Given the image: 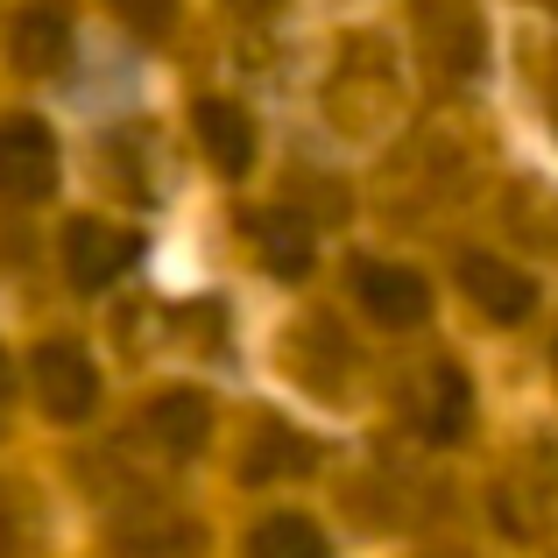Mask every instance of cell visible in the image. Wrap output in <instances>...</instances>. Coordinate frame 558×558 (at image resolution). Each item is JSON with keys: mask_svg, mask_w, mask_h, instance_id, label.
Segmentation results:
<instances>
[{"mask_svg": "<svg viewBox=\"0 0 558 558\" xmlns=\"http://www.w3.org/2000/svg\"><path fill=\"white\" fill-rule=\"evenodd\" d=\"M135 255H142V241L121 233V227H107V219H71L64 227V276L78 290L121 283V269H135Z\"/></svg>", "mask_w": 558, "mask_h": 558, "instance_id": "277c9868", "label": "cell"}, {"mask_svg": "<svg viewBox=\"0 0 558 558\" xmlns=\"http://www.w3.org/2000/svg\"><path fill=\"white\" fill-rule=\"evenodd\" d=\"M8 50H14V64L28 71V78H43V71H57L71 57V14H64V0H28L22 14H14V28H8Z\"/></svg>", "mask_w": 558, "mask_h": 558, "instance_id": "9c48e42d", "label": "cell"}, {"mask_svg": "<svg viewBox=\"0 0 558 558\" xmlns=\"http://www.w3.org/2000/svg\"><path fill=\"white\" fill-rule=\"evenodd\" d=\"M227 8H241V14H262V8H276V0H227Z\"/></svg>", "mask_w": 558, "mask_h": 558, "instance_id": "9a60e30c", "label": "cell"}, {"mask_svg": "<svg viewBox=\"0 0 558 558\" xmlns=\"http://www.w3.org/2000/svg\"><path fill=\"white\" fill-rule=\"evenodd\" d=\"M28 381H36L43 417H57V424L93 417V403H99V368L78 340H43L36 361H28Z\"/></svg>", "mask_w": 558, "mask_h": 558, "instance_id": "7a4b0ae2", "label": "cell"}, {"mask_svg": "<svg viewBox=\"0 0 558 558\" xmlns=\"http://www.w3.org/2000/svg\"><path fill=\"white\" fill-rule=\"evenodd\" d=\"M354 298L375 326H424L432 318V283L403 262H361L354 269Z\"/></svg>", "mask_w": 558, "mask_h": 558, "instance_id": "5b68a950", "label": "cell"}, {"mask_svg": "<svg viewBox=\"0 0 558 558\" xmlns=\"http://www.w3.org/2000/svg\"><path fill=\"white\" fill-rule=\"evenodd\" d=\"M57 191V135L36 113H0V198L43 205Z\"/></svg>", "mask_w": 558, "mask_h": 558, "instance_id": "6da1fadb", "label": "cell"}, {"mask_svg": "<svg viewBox=\"0 0 558 558\" xmlns=\"http://www.w3.org/2000/svg\"><path fill=\"white\" fill-rule=\"evenodd\" d=\"M537 8H551V14H558V0H537Z\"/></svg>", "mask_w": 558, "mask_h": 558, "instance_id": "e0dca14e", "label": "cell"}, {"mask_svg": "<svg viewBox=\"0 0 558 558\" xmlns=\"http://www.w3.org/2000/svg\"><path fill=\"white\" fill-rule=\"evenodd\" d=\"M113 14H121L142 43H163L170 22H178V0H113Z\"/></svg>", "mask_w": 558, "mask_h": 558, "instance_id": "5bb4252c", "label": "cell"}, {"mask_svg": "<svg viewBox=\"0 0 558 558\" xmlns=\"http://www.w3.org/2000/svg\"><path fill=\"white\" fill-rule=\"evenodd\" d=\"M0 396H8V354H0Z\"/></svg>", "mask_w": 558, "mask_h": 558, "instance_id": "2e32d148", "label": "cell"}, {"mask_svg": "<svg viewBox=\"0 0 558 558\" xmlns=\"http://www.w3.org/2000/svg\"><path fill=\"white\" fill-rule=\"evenodd\" d=\"M551 368H558V354H551Z\"/></svg>", "mask_w": 558, "mask_h": 558, "instance_id": "ac0fdd59", "label": "cell"}, {"mask_svg": "<svg viewBox=\"0 0 558 558\" xmlns=\"http://www.w3.org/2000/svg\"><path fill=\"white\" fill-rule=\"evenodd\" d=\"M460 290L495 326H523V318L537 312V276L517 269V262H502V255H488V247H466L460 255Z\"/></svg>", "mask_w": 558, "mask_h": 558, "instance_id": "3957f363", "label": "cell"}, {"mask_svg": "<svg viewBox=\"0 0 558 558\" xmlns=\"http://www.w3.org/2000/svg\"><path fill=\"white\" fill-rule=\"evenodd\" d=\"M466 424H474V381L466 368H452V361H438L432 375H424V403H417V432L432 438V446H460Z\"/></svg>", "mask_w": 558, "mask_h": 558, "instance_id": "8fae6325", "label": "cell"}, {"mask_svg": "<svg viewBox=\"0 0 558 558\" xmlns=\"http://www.w3.org/2000/svg\"><path fill=\"white\" fill-rule=\"evenodd\" d=\"M318 466V446L304 432H283V424H262L255 432V452H247L241 474L247 481H276V474H312Z\"/></svg>", "mask_w": 558, "mask_h": 558, "instance_id": "4fadbf2b", "label": "cell"}, {"mask_svg": "<svg viewBox=\"0 0 558 558\" xmlns=\"http://www.w3.org/2000/svg\"><path fill=\"white\" fill-rule=\"evenodd\" d=\"M247 241H255L262 269L283 276V283L312 276V262H318V247H312V219H304V213H247Z\"/></svg>", "mask_w": 558, "mask_h": 558, "instance_id": "30bf717a", "label": "cell"}, {"mask_svg": "<svg viewBox=\"0 0 558 558\" xmlns=\"http://www.w3.org/2000/svg\"><path fill=\"white\" fill-rule=\"evenodd\" d=\"M417 8H424V50H432V64L452 71V78H474L481 50H488L474 8H466V0H417Z\"/></svg>", "mask_w": 558, "mask_h": 558, "instance_id": "52a82bcc", "label": "cell"}, {"mask_svg": "<svg viewBox=\"0 0 558 558\" xmlns=\"http://www.w3.org/2000/svg\"><path fill=\"white\" fill-rule=\"evenodd\" d=\"M142 424H149V438L170 460H198V452L213 446V403H205L198 389H163L142 410Z\"/></svg>", "mask_w": 558, "mask_h": 558, "instance_id": "ba28073f", "label": "cell"}, {"mask_svg": "<svg viewBox=\"0 0 558 558\" xmlns=\"http://www.w3.org/2000/svg\"><path fill=\"white\" fill-rule=\"evenodd\" d=\"M247 558H332V545L312 517L276 509V517H262L255 531H247Z\"/></svg>", "mask_w": 558, "mask_h": 558, "instance_id": "7c38bea8", "label": "cell"}, {"mask_svg": "<svg viewBox=\"0 0 558 558\" xmlns=\"http://www.w3.org/2000/svg\"><path fill=\"white\" fill-rule=\"evenodd\" d=\"M191 128H198V149L219 178H247L255 170V121L233 99H198L191 107Z\"/></svg>", "mask_w": 558, "mask_h": 558, "instance_id": "8992f818", "label": "cell"}]
</instances>
